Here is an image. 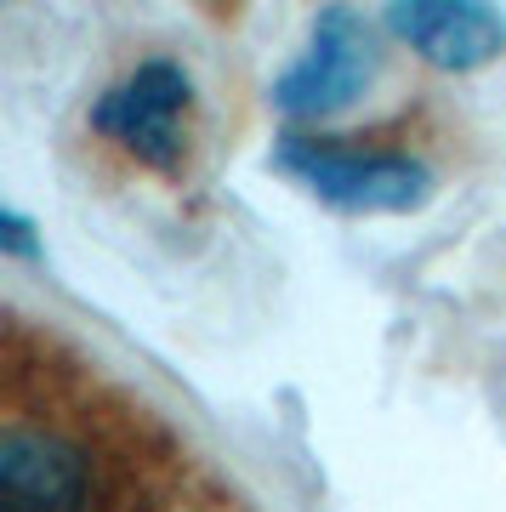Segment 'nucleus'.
I'll use <instances>...</instances> for the list:
<instances>
[{
    "mask_svg": "<svg viewBox=\"0 0 506 512\" xmlns=\"http://www.w3.org/2000/svg\"><path fill=\"white\" fill-rule=\"evenodd\" d=\"M381 74V35L353 6H325L313 18L308 52L273 80V109L290 120H336Z\"/></svg>",
    "mask_w": 506,
    "mask_h": 512,
    "instance_id": "nucleus-3",
    "label": "nucleus"
},
{
    "mask_svg": "<svg viewBox=\"0 0 506 512\" xmlns=\"http://www.w3.org/2000/svg\"><path fill=\"white\" fill-rule=\"evenodd\" d=\"M387 29L450 74L484 69L506 52V18L484 0H398L387 6Z\"/></svg>",
    "mask_w": 506,
    "mask_h": 512,
    "instance_id": "nucleus-5",
    "label": "nucleus"
},
{
    "mask_svg": "<svg viewBox=\"0 0 506 512\" xmlns=\"http://www.w3.org/2000/svg\"><path fill=\"white\" fill-rule=\"evenodd\" d=\"M0 251L18 256V262H40V239H35V222L23 217L18 205H0Z\"/></svg>",
    "mask_w": 506,
    "mask_h": 512,
    "instance_id": "nucleus-6",
    "label": "nucleus"
},
{
    "mask_svg": "<svg viewBox=\"0 0 506 512\" xmlns=\"http://www.w3.org/2000/svg\"><path fill=\"white\" fill-rule=\"evenodd\" d=\"M188 114H194V74L171 57H143L91 103V131L126 148L148 171L177 177L188 165Z\"/></svg>",
    "mask_w": 506,
    "mask_h": 512,
    "instance_id": "nucleus-2",
    "label": "nucleus"
},
{
    "mask_svg": "<svg viewBox=\"0 0 506 512\" xmlns=\"http://www.w3.org/2000/svg\"><path fill=\"white\" fill-rule=\"evenodd\" d=\"M97 461L80 439L40 427V421H6L0 433V512H97Z\"/></svg>",
    "mask_w": 506,
    "mask_h": 512,
    "instance_id": "nucleus-4",
    "label": "nucleus"
},
{
    "mask_svg": "<svg viewBox=\"0 0 506 512\" xmlns=\"http://www.w3.org/2000/svg\"><path fill=\"white\" fill-rule=\"evenodd\" d=\"M273 165L313 200L353 211V217H404L433 200V171L398 148H359L353 137H308L285 131L273 143Z\"/></svg>",
    "mask_w": 506,
    "mask_h": 512,
    "instance_id": "nucleus-1",
    "label": "nucleus"
}]
</instances>
